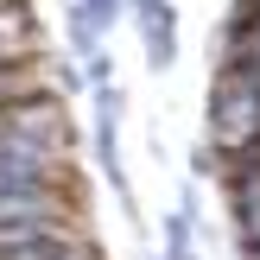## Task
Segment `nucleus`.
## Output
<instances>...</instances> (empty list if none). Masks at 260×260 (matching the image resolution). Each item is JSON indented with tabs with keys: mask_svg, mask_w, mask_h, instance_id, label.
I'll use <instances>...</instances> for the list:
<instances>
[{
	"mask_svg": "<svg viewBox=\"0 0 260 260\" xmlns=\"http://www.w3.org/2000/svg\"><path fill=\"white\" fill-rule=\"evenodd\" d=\"M76 7H83L89 19L102 25V32H114V25H121L127 13H134V0H76Z\"/></svg>",
	"mask_w": 260,
	"mask_h": 260,
	"instance_id": "20e7f679",
	"label": "nucleus"
},
{
	"mask_svg": "<svg viewBox=\"0 0 260 260\" xmlns=\"http://www.w3.org/2000/svg\"><path fill=\"white\" fill-rule=\"evenodd\" d=\"M134 25H140V51H146V70H172V63H178V7H172V0L134 7Z\"/></svg>",
	"mask_w": 260,
	"mask_h": 260,
	"instance_id": "f03ea898",
	"label": "nucleus"
},
{
	"mask_svg": "<svg viewBox=\"0 0 260 260\" xmlns=\"http://www.w3.org/2000/svg\"><path fill=\"white\" fill-rule=\"evenodd\" d=\"M51 83H57L63 95H76V70H70V63H63V57H57V51H51Z\"/></svg>",
	"mask_w": 260,
	"mask_h": 260,
	"instance_id": "423d86ee",
	"label": "nucleus"
},
{
	"mask_svg": "<svg viewBox=\"0 0 260 260\" xmlns=\"http://www.w3.org/2000/svg\"><path fill=\"white\" fill-rule=\"evenodd\" d=\"M165 254L172 260H197V210L178 203V210L165 216Z\"/></svg>",
	"mask_w": 260,
	"mask_h": 260,
	"instance_id": "7ed1b4c3",
	"label": "nucleus"
},
{
	"mask_svg": "<svg viewBox=\"0 0 260 260\" xmlns=\"http://www.w3.org/2000/svg\"><path fill=\"white\" fill-rule=\"evenodd\" d=\"M203 140L216 159L260 140V70L254 63H210V108H203Z\"/></svg>",
	"mask_w": 260,
	"mask_h": 260,
	"instance_id": "f257e3e1",
	"label": "nucleus"
},
{
	"mask_svg": "<svg viewBox=\"0 0 260 260\" xmlns=\"http://www.w3.org/2000/svg\"><path fill=\"white\" fill-rule=\"evenodd\" d=\"M134 7H152V0H134Z\"/></svg>",
	"mask_w": 260,
	"mask_h": 260,
	"instance_id": "6e6552de",
	"label": "nucleus"
},
{
	"mask_svg": "<svg viewBox=\"0 0 260 260\" xmlns=\"http://www.w3.org/2000/svg\"><path fill=\"white\" fill-rule=\"evenodd\" d=\"M146 260H172V254H146Z\"/></svg>",
	"mask_w": 260,
	"mask_h": 260,
	"instance_id": "0eeeda50",
	"label": "nucleus"
},
{
	"mask_svg": "<svg viewBox=\"0 0 260 260\" xmlns=\"http://www.w3.org/2000/svg\"><path fill=\"white\" fill-rule=\"evenodd\" d=\"M83 76H89V89H95V83H114V57H108V45H102L95 57H83Z\"/></svg>",
	"mask_w": 260,
	"mask_h": 260,
	"instance_id": "39448f33",
	"label": "nucleus"
}]
</instances>
